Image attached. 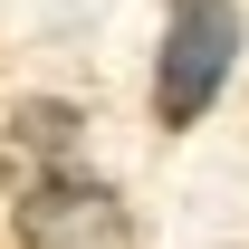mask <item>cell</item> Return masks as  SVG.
<instances>
[{
	"mask_svg": "<svg viewBox=\"0 0 249 249\" xmlns=\"http://www.w3.org/2000/svg\"><path fill=\"white\" fill-rule=\"evenodd\" d=\"M230 67H240V10L230 0H182L173 29H163V58H154V115L201 124L211 96L230 87Z\"/></svg>",
	"mask_w": 249,
	"mask_h": 249,
	"instance_id": "cell-1",
	"label": "cell"
},
{
	"mask_svg": "<svg viewBox=\"0 0 249 249\" xmlns=\"http://www.w3.org/2000/svg\"><path fill=\"white\" fill-rule=\"evenodd\" d=\"M19 249H134V220L87 173H38L19 192Z\"/></svg>",
	"mask_w": 249,
	"mask_h": 249,
	"instance_id": "cell-2",
	"label": "cell"
},
{
	"mask_svg": "<svg viewBox=\"0 0 249 249\" xmlns=\"http://www.w3.org/2000/svg\"><path fill=\"white\" fill-rule=\"evenodd\" d=\"M77 106H58V96H29V106H19V115H10V154L19 163H38V173H67V154H77ZM29 173V182H38Z\"/></svg>",
	"mask_w": 249,
	"mask_h": 249,
	"instance_id": "cell-3",
	"label": "cell"
}]
</instances>
